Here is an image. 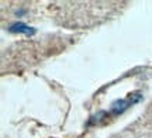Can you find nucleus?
I'll list each match as a JSON object with an SVG mask.
<instances>
[{"label":"nucleus","mask_w":152,"mask_h":138,"mask_svg":"<svg viewBox=\"0 0 152 138\" xmlns=\"http://www.w3.org/2000/svg\"><path fill=\"white\" fill-rule=\"evenodd\" d=\"M140 100H142V94L138 93V92L130 94V96L125 97V99L114 100L113 103H111V106H110V111H107V116H120V114H123L128 107L137 104Z\"/></svg>","instance_id":"1"},{"label":"nucleus","mask_w":152,"mask_h":138,"mask_svg":"<svg viewBox=\"0 0 152 138\" xmlns=\"http://www.w3.org/2000/svg\"><path fill=\"white\" fill-rule=\"evenodd\" d=\"M10 33H16V34H24V35H34V34L37 33V30L34 27H30L28 24H26V23L23 21H16L13 23V24H10L9 26V28H7Z\"/></svg>","instance_id":"2"},{"label":"nucleus","mask_w":152,"mask_h":138,"mask_svg":"<svg viewBox=\"0 0 152 138\" xmlns=\"http://www.w3.org/2000/svg\"><path fill=\"white\" fill-rule=\"evenodd\" d=\"M24 13H26V10H18V11H17V13H16V14H17V16H18V17H21L23 14H24Z\"/></svg>","instance_id":"3"}]
</instances>
